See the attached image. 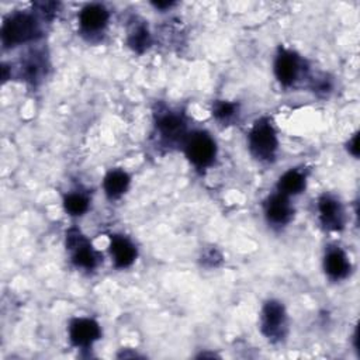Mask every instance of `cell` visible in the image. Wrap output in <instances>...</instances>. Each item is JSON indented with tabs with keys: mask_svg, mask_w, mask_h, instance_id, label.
Listing matches in <instances>:
<instances>
[{
	"mask_svg": "<svg viewBox=\"0 0 360 360\" xmlns=\"http://www.w3.org/2000/svg\"><path fill=\"white\" fill-rule=\"evenodd\" d=\"M350 264L340 249H330L325 256V271L329 277L339 280L349 274Z\"/></svg>",
	"mask_w": 360,
	"mask_h": 360,
	"instance_id": "4fadbf2b",
	"label": "cell"
},
{
	"mask_svg": "<svg viewBox=\"0 0 360 360\" xmlns=\"http://www.w3.org/2000/svg\"><path fill=\"white\" fill-rule=\"evenodd\" d=\"M235 112V104L228 101H219L214 105V115L219 120H228Z\"/></svg>",
	"mask_w": 360,
	"mask_h": 360,
	"instance_id": "ac0fdd59",
	"label": "cell"
},
{
	"mask_svg": "<svg viewBox=\"0 0 360 360\" xmlns=\"http://www.w3.org/2000/svg\"><path fill=\"white\" fill-rule=\"evenodd\" d=\"M68 246L73 249V263L84 269H93L97 263V256L89 242L77 232L70 231L68 233Z\"/></svg>",
	"mask_w": 360,
	"mask_h": 360,
	"instance_id": "5b68a950",
	"label": "cell"
},
{
	"mask_svg": "<svg viewBox=\"0 0 360 360\" xmlns=\"http://www.w3.org/2000/svg\"><path fill=\"white\" fill-rule=\"evenodd\" d=\"M173 3H170V1H166V3H162V1H158V3H153V6L155 7H158V8H166V7H170Z\"/></svg>",
	"mask_w": 360,
	"mask_h": 360,
	"instance_id": "ffe728a7",
	"label": "cell"
},
{
	"mask_svg": "<svg viewBox=\"0 0 360 360\" xmlns=\"http://www.w3.org/2000/svg\"><path fill=\"white\" fill-rule=\"evenodd\" d=\"M129 184V176L122 172V170H111L105 177H104V190L105 194L111 198L120 197L125 190L128 188Z\"/></svg>",
	"mask_w": 360,
	"mask_h": 360,
	"instance_id": "5bb4252c",
	"label": "cell"
},
{
	"mask_svg": "<svg viewBox=\"0 0 360 360\" xmlns=\"http://www.w3.org/2000/svg\"><path fill=\"white\" fill-rule=\"evenodd\" d=\"M349 152L353 155V156H357L359 155V135L354 134L353 138L349 141Z\"/></svg>",
	"mask_w": 360,
	"mask_h": 360,
	"instance_id": "d6986e66",
	"label": "cell"
},
{
	"mask_svg": "<svg viewBox=\"0 0 360 360\" xmlns=\"http://www.w3.org/2000/svg\"><path fill=\"white\" fill-rule=\"evenodd\" d=\"M186 155L197 167H205L215 158V142L205 132H194L187 138Z\"/></svg>",
	"mask_w": 360,
	"mask_h": 360,
	"instance_id": "3957f363",
	"label": "cell"
},
{
	"mask_svg": "<svg viewBox=\"0 0 360 360\" xmlns=\"http://www.w3.org/2000/svg\"><path fill=\"white\" fill-rule=\"evenodd\" d=\"M39 32V24L34 15L15 13L4 21L1 27V39L4 45L13 46L37 38Z\"/></svg>",
	"mask_w": 360,
	"mask_h": 360,
	"instance_id": "6da1fadb",
	"label": "cell"
},
{
	"mask_svg": "<svg viewBox=\"0 0 360 360\" xmlns=\"http://www.w3.org/2000/svg\"><path fill=\"white\" fill-rule=\"evenodd\" d=\"M107 20H108V11L100 4L86 6L79 15L80 25L86 31L101 30L107 24Z\"/></svg>",
	"mask_w": 360,
	"mask_h": 360,
	"instance_id": "8fae6325",
	"label": "cell"
},
{
	"mask_svg": "<svg viewBox=\"0 0 360 360\" xmlns=\"http://www.w3.org/2000/svg\"><path fill=\"white\" fill-rule=\"evenodd\" d=\"M160 135L167 139L169 142H174L179 141L184 136L186 132V124L181 120V117L172 114V112H166L163 115H160L158 118V124H156Z\"/></svg>",
	"mask_w": 360,
	"mask_h": 360,
	"instance_id": "30bf717a",
	"label": "cell"
},
{
	"mask_svg": "<svg viewBox=\"0 0 360 360\" xmlns=\"http://www.w3.org/2000/svg\"><path fill=\"white\" fill-rule=\"evenodd\" d=\"M128 44H129L131 48L135 49L136 52L145 51V49L149 46V44H150V38H149L148 30H146L143 25H139L138 28H135V31L129 34Z\"/></svg>",
	"mask_w": 360,
	"mask_h": 360,
	"instance_id": "2e32d148",
	"label": "cell"
},
{
	"mask_svg": "<svg viewBox=\"0 0 360 360\" xmlns=\"http://www.w3.org/2000/svg\"><path fill=\"white\" fill-rule=\"evenodd\" d=\"M292 210L285 194H274L266 202V217L273 224H285L291 218Z\"/></svg>",
	"mask_w": 360,
	"mask_h": 360,
	"instance_id": "9c48e42d",
	"label": "cell"
},
{
	"mask_svg": "<svg viewBox=\"0 0 360 360\" xmlns=\"http://www.w3.org/2000/svg\"><path fill=\"white\" fill-rule=\"evenodd\" d=\"M298 69L300 65L297 55L290 51H280L274 63V72L278 82L284 86L291 84L297 79Z\"/></svg>",
	"mask_w": 360,
	"mask_h": 360,
	"instance_id": "ba28073f",
	"label": "cell"
},
{
	"mask_svg": "<svg viewBox=\"0 0 360 360\" xmlns=\"http://www.w3.org/2000/svg\"><path fill=\"white\" fill-rule=\"evenodd\" d=\"M285 321V312L280 302L269 301L262 311V330L266 336L271 338L280 333Z\"/></svg>",
	"mask_w": 360,
	"mask_h": 360,
	"instance_id": "8992f818",
	"label": "cell"
},
{
	"mask_svg": "<svg viewBox=\"0 0 360 360\" xmlns=\"http://www.w3.org/2000/svg\"><path fill=\"white\" fill-rule=\"evenodd\" d=\"M318 210L321 221L328 229H340L343 226V210L339 201H336L333 197H321L318 202Z\"/></svg>",
	"mask_w": 360,
	"mask_h": 360,
	"instance_id": "52a82bcc",
	"label": "cell"
},
{
	"mask_svg": "<svg viewBox=\"0 0 360 360\" xmlns=\"http://www.w3.org/2000/svg\"><path fill=\"white\" fill-rule=\"evenodd\" d=\"M110 250H111V256H112L117 267L129 266L135 260V256H136V250H135L134 245L122 236L111 238Z\"/></svg>",
	"mask_w": 360,
	"mask_h": 360,
	"instance_id": "7c38bea8",
	"label": "cell"
},
{
	"mask_svg": "<svg viewBox=\"0 0 360 360\" xmlns=\"http://www.w3.org/2000/svg\"><path fill=\"white\" fill-rule=\"evenodd\" d=\"M89 207V201L82 194H69L65 197V208L72 215H82Z\"/></svg>",
	"mask_w": 360,
	"mask_h": 360,
	"instance_id": "e0dca14e",
	"label": "cell"
},
{
	"mask_svg": "<svg viewBox=\"0 0 360 360\" xmlns=\"http://www.w3.org/2000/svg\"><path fill=\"white\" fill-rule=\"evenodd\" d=\"M305 187V176L298 170L285 172L278 180V190L281 194H298Z\"/></svg>",
	"mask_w": 360,
	"mask_h": 360,
	"instance_id": "9a60e30c",
	"label": "cell"
},
{
	"mask_svg": "<svg viewBox=\"0 0 360 360\" xmlns=\"http://www.w3.org/2000/svg\"><path fill=\"white\" fill-rule=\"evenodd\" d=\"M69 336L73 345L86 347L90 346L100 336V328L97 322L89 318H77L70 323Z\"/></svg>",
	"mask_w": 360,
	"mask_h": 360,
	"instance_id": "277c9868",
	"label": "cell"
},
{
	"mask_svg": "<svg viewBox=\"0 0 360 360\" xmlns=\"http://www.w3.org/2000/svg\"><path fill=\"white\" fill-rule=\"evenodd\" d=\"M249 148L257 159L269 160L277 149V136L267 120H259L249 135Z\"/></svg>",
	"mask_w": 360,
	"mask_h": 360,
	"instance_id": "7a4b0ae2",
	"label": "cell"
}]
</instances>
